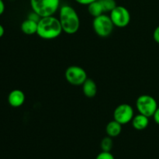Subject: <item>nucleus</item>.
I'll return each mask as SVG.
<instances>
[{
  "instance_id": "1a4fd4ad",
  "label": "nucleus",
  "mask_w": 159,
  "mask_h": 159,
  "mask_svg": "<svg viewBox=\"0 0 159 159\" xmlns=\"http://www.w3.org/2000/svg\"><path fill=\"white\" fill-rule=\"evenodd\" d=\"M8 102L9 106L14 108H18L24 104L26 96L20 89H13L8 95Z\"/></svg>"
},
{
  "instance_id": "f8f14e48",
  "label": "nucleus",
  "mask_w": 159,
  "mask_h": 159,
  "mask_svg": "<svg viewBox=\"0 0 159 159\" xmlns=\"http://www.w3.org/2000/svg\"><path fill=\"white\" fill-rule=\"evenodd\" d=\"M122 124L118 123L115 120L110 121L106 127V133L107 136L112 138L119 136L122 131Z\"/></svg>"
},
{
  "instance_id": "f3484780",
  "label": "nucleus",
  "mask_w": 159,
  "mask_h": 159,
  "mask_svg": "<svg viewBox=\"0 0 159 159\" xmlns=\"http://www.w3.org/2000/svg\"><path fill=\"white\" fill-rule=\"evenodd\" d=\"M96 159H115L113 154L110 152H100L99 155L96 156Z\"/></svg>"
},
{
  "instance_id": "423d86ee",
  "label": "nucleus",
  "mask_w": 159,
  "mask_h": 159,
  "mask_svg": "<svg viewBox=\"0 0 159 159\" xmlns=\"http://www.w3.org/2000/svg\"><path fill=\"white\" fill-rule=\"evenodd\" d=\"M65 77L68 83L75 86L82 85V84L88 79L85 70L78 65H71L68 67L65 70Z\"/></svg>"
},
{
  "instance_id": "dca6fc26",
  "label": "nucleus",
  "mask_w": 159,
  "mask_h": 159,
  "mask_svg": "<svg viewBox=\"0 0 159 159\" xmlns=\"http://www.w3.org/2000/svg\"><path fill=\"white\" fill-rule=\"evenodd\" d=\"M104 12H110L117 5L115 0H99Z\"/></svg>"
},
{
  "instance_id": "f03ea898",
  "label": "nucleus",
  "mask_w": 159,
  "mask_h": 159,
  "mask_svg": "<svg viewBox=\"0 0 159 159\" xmlns=\"http://www.w3.org/2000/svg\"><path fill=\"white\" fill-rule=\"evenodd\" d=\"M63 32L58 18L54 16L41 17L37 25V35L43 40H54Z\"/></svg>"
},
{
  "instance_id": "aec40b11",
  "label": "nucleus",
  "mask_w": 159,
  "mask_h": 159,
  "mask_svg": "<svg viewBox=\"0 0 159 159\" xmlns=\"http://www.w3.org/2000/svg\"><path fill=\"white\" fill-rule=\"evenodd\" d=\"M78 4L82 5V6H89V4H91L93 2L96 1V0H75Z\"/></svg>"
},
{
  "instance_id": "6e6552de",
  "label": "nucleus",
  "mask_w": 159,
  "mask_h": 159,
  "mask_svg": "<svg viewBox=\"0 0 159 159\" xmlns=\"http://www.w3.org/2000/svg\"><path fill=\"white\" fill-rule=\"evenodd\" d=\"M134 116V111L133 107L127 103L120 104L113 111V120L122 125H126L131 122Z\"/></svg>"
},
{
  "instance_id": "412c9836",
  "label": "nucleus",
  "mask_w": 159,
  "mask_h": 159,
  "mask_svg": "<svg viewBox=\"0 0 159 159\" xmlns=\"http://www.w3.org/2000/svg\"><path fill=\"white\" fill-rule=\"evenodd\" d=\"M152 117H153L154 121H155V122L158 125H159V107H158V109L156 110L155 113H154V115Z\"/></svg>"
},
{
  "instance_id": "a211bd4d",
  "label": "nucleus",
  "mask_w": 159,
  "mask_h": 159,
  "mask_svg": "<svg viewBox=\"0 0 159 159\" xmlns=\"http://www.w3.org/2000/svg\"><path fill=\"white\" fill-rule=\"evenodd\" d=\"M27 19L33 20V21L37 22V23H38V22L40 21V19H41V17H40L38 14L36 13L35 12H34V11H31V12L28 14Z\"/></svg>"
},
{
  "instance_id": "9b49d317",
  "label": "nucleus",
  "mask_w": 159,
  "mask_h": 159,
  "mask_svg": "<svg viewBox=\"0 0 159 159\" xmlns=\"http://www.w3.org/2000/svg\"><path fill=\"white\" fill-rule=\"evenodd\" d=\"M131 124L132 127L135 130H145L149 125V117L138 113V114L134 116L133 119L131 120Z\"/></svg>"
},
{
  "instance_id": "0eeeda50",
  "label": "nucleus",
  "mask_w": 159,
  "mask_h": 159,
  "mask_svg": "<svg viewBox=\"0 0 159 159\" xmlns=\"http://www.w3.org/2000/svg\"><path fill=\"white\" fill-rule=\"evenodd\" d=\"M110 17L114 26L118 28L127 26L131 20L130 11L123 6H116L110 12Z\"/></svg>"
},
{
  "instance_id": "f257e3e1",
  "label": "nucleus",
  "mask_w": 159,
  "mask_h": 159,
  "mask_svg": "<svg viewBox=\"0 0 159 159\" xmlns=\"http://www.w3.org/2000/svg\"><path fill=\"white\" fill-rule=\"evenodd\" d=\"M58 20L63 32L72 35L80 28V18L77 11L70 5H62L58 10Z\"/></svg>"
},
{
  "instance_id": "7ed1b4c3",
  "label": "nucleus",
  "mask_w": 159,
  "mask_h": 159,
  "mask_svg": "<svg viewBox=\"0 0 159 159\" xmlns=\"http://www.w3.org/2000/svg\"><path fill=\"white\" fill-rule=\"evenodd\" d=\"M32 11L40 17L54 16L61 7V0H30Z\"/></svg>"
},
{
  "instance_id": "20e7f679",
  "label": "nucleus",
  "mask_w": 159,
  "mask_h": 159,
  "mask_svg": "<svg viewBox=\"0 0 159 159\" xmlns=\"http://www.w3.org/2000/svg\"><path fill=\"white\" fill-rule=\"evenodd\" d=\"M93 28L95 34L98 37L106 38L111 35L113 31L114 25L110 16L103 13L93 19Z\"/></svg>"
},
{
  "instance_id": "2eb2a0df",
  "label": "nucleus",
  "mask_w": 159,
  "mask_h": 159,
  "mask_svg": "<svg viewBox=\"0 0 159 159\" xmlns=\"http://www.w3.org/2000/svg\"><path fill=\"white\" fill-rule=\"evenodd\" d=\"M113 140H112V138H110V137H105L101 141L100 147L102 152H110L112 150V148H113Z\"/></svg>"
},
{
  "instance_id": "ddd939ff",
  "label": "nucleus",
  "mask_w": 159,
  "mask_h": 159,
  "mask_svg": "<svg viewBox=\"0 0 159 159\" xmlns=\"http://www.w3.org/2000/svg\"><path fill=\"white\" fill-rule=\"evenodd\" d=\"M37 25H38L37 22L26 19L24 21L22 22L20 25V30L26 35H34L37 34Z\"/></svg>"
},
{
  "instance_id": "39448f33",
  "label": "nucleus",
  "mask_w": 159,
  "mask_h": 159,
  "mask_svg": "<svg viewBox=\"0 0 159 159\" xmlns=\"http://www.w3.org/2000/svg\"><path fill=\"white\" fill-rule=\"evenodd\" d=\"M158 107L156 99L150 95H141L136 100V108L138 113L149 118L153 116Z\"/></svg>"
},
{
  "instance_id": "5701e85b",
  "label": "nucleus",
  "mask_w": 159,
  "mask_h": 159,
  "mask_svg": "<svg viewBox=\"0 0 159 159\" xmlns=\"http://www.w3.org/2000/svg\"><path fill=\"white\" fill-rule=\"evenodd\" d=\"M5 34V29L3 27V26L2 24H0V38L3 37Z\"/></svg>"
},
{
  "instance_id": "4be33fe9",
  "label": "nucleus",
  "mask_w": 159,
  "mask_h": 159,
  "mask_svg": "<svg viewBox=\"0 0 159 159\" xmlns=\"http://www.w3.org/2000/svg\"><path fill=\"white\" fill-rule=\"evenodd\" d=\"M5 9H6V6H5L4 2L2 0H0V16L4 13Z\"/></svg>"
},
{
  "instance_id": "9d476101",
  "label": "nucleus",
  "mask_w": 159,
  "mask_h": 159,
  "mask_svg": "<svg viewBox=\"0 0 159 159\" xmlns=\"http://www.w3.org/2000/svg\"><path fill=\"white\" fill-rule=\"evenodd\" d=\"M82 86V93L87 98H94L97 94V85L93 79H87Z\"/></svg>"
},
{
  "instance_id": "6ab92c4d",
  "label": "nucleus",
  "mask_w": 159,
  "mask_h": 159,
  "mask_svg": "<svg viewBox=\"0 0 159 159\" xmlns=\"http://www.w3.org/2000/svg\"><path fill=\"white\" fill-rule=\"evenodd\" d=\"M153 39L157 43L159 44V25L155 29L153 32Z\"/></svg>"
},
{
  "instance_id": "4468645a",
  "label": "nucleus",
  "mask_w": 159,
  "mask_h": 159,
  "mask_svg": "<svg viewBox=\"0 0 159 159\" xmlns=\"http://www.w3.org/2000/svg\"><path fill=\"white\" fill-rule=\"evenodd\" d=\"M87 6H88L89 13L94 18L104 13L103 8H102L99 0H96V1L93 2H92L91 4Z\"/></svg>"
}]
</instances>
